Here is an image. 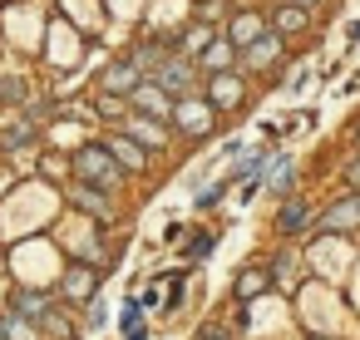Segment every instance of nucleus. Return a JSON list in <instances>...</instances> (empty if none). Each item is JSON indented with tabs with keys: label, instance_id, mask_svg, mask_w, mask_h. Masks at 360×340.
Instances as JSON below:
<instances>
[{
	"label": "nucleus",
	"instance_id": "1",
	"mask_svg": "<svg viewBox=\"0 0 360 340\" xmlns=\"http://www.w3.org/2000/svg\"><path fill=\"white\" fill-rule=\"evenodd\" d=\"M79 178H89L94 188H119V163L109 158V148H79L75 153Z\"/></svg>",
	"mask_w": 360,
	"mask_h": 340
},
{
	"label": "nucleus",
	"instance_id": "2",
	"mask_svg": "<svg viewBox=\"0 0 360 340\" xmlns=\"http://www.w3.org/2000/svg\"><path fill=\"white\" fill-rule=\"evenodd\" d=\"M153 84H158L168 99H173V94H188V89H193V65H188V60H163L158 74H153Z\"/></svg>",
	"mask_w": 360,
	"mask_h": 340
},
{
	"label": "nucleus",
	"instance_id": "3",
	"mask_svg": "<svg viewBox=\"0 0 360 340\" xmlns=\"http://www.w3.org/2000/svg\"><path fill=\"white\" fill-rule=\"evenodd\" d=\"M316 227H326V232H350V227H360V197L330 202V207L321 212V222H316Z\"/></svg>",
	"mask_w": 360,
	"mask_h": 340
},
{
	"label": "nucleus",
	"instance_id": "4",
	"mask_svg": "<svg viewBox=\"0 0 360 340\" xmlns=\"http://www.w3.org/2000/svg\"><path fill=\"white\" fill-rule=\"evenodd\" d=\"M134 104H139L143 114H153V119L173 114V104H168V94H163L158 84H139V89H134Z\"/></svg>",
	"mask_w": 360,
	"mask_h": 340
},
{
	"label": "nucleus",
	"instance_id": "5",
	"mask_svg": "<svg viewBox=\"0 0 360 340\" xmlns=\"http://www.w3.org/2000/svg\"><path fill=\"white\" fill-rule=\"evenodd\" d=\"M104 89H109V94H124V89L134 94V89H139V65H114V70L104 74Z\"/></svg>",
	"mask_w": 360,
	"mask_h": 340
},
{
	"label": "nucleus",
	"instance_id": "6",
	"mask_svg": "<svg viewBox=\"0 0 360 340\" xmlns=\"http://www.w3.org/2000/svg\"><path fill=\"white\" fill-rule=\"evenodd\" d=\"M252 40H262V15H252V11H247V15H237V20H232V45H242V50H247Z\"/></svg>",
	"mask_w": 360,
	"mask_h": 340
},
{
	"label": "nucleus",
	"instance_id": "7",
	"mask_svg": "<svg viewBox=\"0 0 360 340\" xmlns=\"http://www.w3.org/2000/svg\"><path fill=\"white\" fill-rule=\"evenodd\" d=\"M104 148H109V158H114V163H129V168H143V148H139L134 138H109Z\"/></svg>",
	"mask_w": 360,
	"mask_h": 340
},
{
	"label": "nucleus",
	"instance_id": "8",
	"mask_svg": "<svg viewBox=\"0 0 360 340\" xmlns=\"http://www.w3.org/2000/svg\"><path fill=\"white\" fill-rule=\"evenodd\" d=\"M301 222H306V202H281V212H276V227L281 232H301Z\"/></svg>",
	"mask_w": 360,
	"mask_h": 340
},
{
	"label": "nucleus",
	"instance_id": "9",
	"mask_svg": "<svg viewBox=\"0 0 360 340\" xmlns=\"http://www.w3.org/2000/svg\"><path fill=\"white\" fill-rule=\"evenodd\" d=\"M301 25H306V11H301V6H291V11H281V15H276V30H286V35H291V30H301Z\"/></svg>",
	"mask_w": 360,
	"mask_h": 340
},
{
	"label": "nucleus",
	"instance_id": "10",
	"mask_svg": "<svg viewBox=\"0 0 360 340\" xmlns=\"http://www.w3.org/2000/svg\"><path fill=\"white\" fill-rule=\"evenodd\" d=\"M266 183H271L276 192H286V183H291V158H276V163H271V178H266Z\"/></svg>",
	"mask_w": 360,
	"mask_h": 340
},
{
	"label": "nucleus",
	"instance_id": "11",
	"mask_svg": "<svg viewBox=\"0 0 360 340\" xmlns=\"http://www.w3.org/2000/svg\"><path fill=\"white\" fill-rule=\"evenodd\" d=\"M271 55H276V40H252V45H247V60H252V65H262V60H271Z\"/></svg>",
	"mask_w": 360,
	"mask_h": 340
},
{
	"label": "nucleus",
	"instance_id": "12",
	"mask_svg": "<svg viewBox=\"0 0 360 340\" xmlns=\"http://www.w3.org/2000/svg\"><path fill=\"white\" fill-rule=\"evenodd\" d=\"M89 286H94V281H89V271H84V266H79V271H70V276H65V291H70V296H84V291H89Z\"/></svg>",
	"mask_w": 360,
	"mask_h": 340
},
{
	"label": "nucleus",
	"instance_id": "13",
	"mask_svg": "<svg viewBox=\"0 0 360 340\" xmlns=\"http://www.w3.org/2000/svg\"><path fill=\"white\" fill-rule=\"evenodd\" d=\"M75 197H79V202H84V207H94V212H99V217H109V202H104V197H94V192H89V188H75Z\"/></svg>",
	"mask_w": 360,
	"mask_h": 340
},
{
	"label": "nucleus",
	"instance_id": "14",
	"mask_svg": "<svg viewBox=\"0 0 360 340\" xmlns=\"http://www.w3.org/2000/svg\"><path fill=\"white\" fill-rule=\"evenodd\" d=\"M262 286H266V276H257V271H252V276H242V281H237V296L247 301V296H257Z\"/></svg>",
	"mask_w": 360,
	"mask_h": 340
},
{
	"label": "nucleus",
	"instance_id": "15",
	"mask_svg": "<svg viewBox=\"0 0 360 340\" xmlns=\"http://www.w3.org/2000/svg\"><path fill=\"white\" fill-rule=\"evenodd\" d=\"M99 114H104V119H119V114H124L119 94H104V99H99Z\"/></svg>",
	"mask_w": 360,
	"mask_h": 340
},
{
	"label": "nucleus",
	"instance_id": "16",
	"mask_svg": "<svg viewBox=\"0 0 360 340\" xmlns=\"http://www.w3.org/2000/svg\"><path fill=\"white\" fill-rule=\"evenodd\" d=\"M183 109H188V114H183V124H188V129H202V119H207V114H202V104H183Z\"/></svg>",
	"mask_w": 360,
	"mask_h": 340
},
{
	"label": "nucleus",
	"instance_id": "17",
	"mask_svg": "<svg viewBox=\"0 0 360 340\" xmlns=\"http://www.w3.org/2000/svg\"><path fill=\"white\" fill-rule=\"evenodd\" d=\"M222 60H227V45H212V50H207V55H202V65H212V70H217V65H222Z\"/></svg>",
	"mask_w": 360,
	"mask_h": 340
},
{
	"label": "nucleus",
	"instance_id": "18",
	"mask_svg": "<svg viewBox=\"0 0 360 340\" xmlns=\"http://www.w3.org/2000/svg\"><path fill=\"white\" fill-rule=\"evenodd\" d=\"M20 143H30V124H20V129L6 138V148H20Z\"/></svg>",
	"mask_w": 360,
	"mask_h": 340
},
{
	"label": "nucleus",
	"instance_id": "19",
	"mask_svg": "<svg viewBox=\"0 0 360 340\" xmlns=\"http://www.w3.org/2000/svg\"><path fill=\"white\" fill-rule=\"evenodd\" d=\"M207 251H212V237H198V242L188 247V256H207Z\"/></svg>",
	"mask_w": 360,
	"mask_h": 340
},
{
	"label": "nucleus",
	"instance_id": "20",
	"mask_svg": "<svg viewBox=\"0 0 360 340\" xmlns=\"http://www.w3.org/2000/svg\"><path fill=\"white\" fill-rule=\"evenodd\" d=\"M198 340H227V330H222V325H202Z\"/></svg>",
	"mask_w": 360,
	"mask_h": 340
},
{
	"label": "nucleus",
	"instance_id": "21",
	"mask_svg": "<svg viewBox=\"0 0 360 340\" xmlns=\"http://www.w3.org/2000/svg\"><path fill=\"white\" fill-rule=\"evenodd\" d=\"M129 133H139V138H158V129H153V124H129Z\"/></svg>",
	"mask_w": 360,
	"mask_h": 340
},
{
	"label": "nucleus",
	"instance_id": "22",
	"mask_svg": "<svg viewBox=\"0 0 360 340\" xmlns=\"http://www.w3.org/2000/svg\"><path fill=\"white\" fill-rule=\"evenodd\" d=\"M291 266H296V261H291V256H281V261H276V276H281V281H291V276H296Z\"/></svg>",
	"mask_w": 360,
	"mask_h": 340
},
{
	"label": "nucleus",
	"instance_id": "23",
	"mask_svg": "<svg viewBox=\"0 0 360 340\" xmlns=\"http://www.w3.org/2000/svg\"><path fill=\"white\" fill-rule=\"evenodd\" d=\"M345 183H350V188H360V158H355V163L345 168Z\"/></svg>",
	"mask_w": 360,
	"mask_h": 340
},
{
	"label": "nucleus",
	"instance_id": "24",
	"mask_svg": "<svg viewBox=\"0 0 360 340\" xmlns=\"http://www.w3.org/2000/svg\"><path fill=\"white\" fill-rule=\"evenodd\" d=\"M129 340H143V325H134V330H129Z\"/></svg>",
	"mask_w": 360,
	"mask_h": 340
},
{
	"label": "nucleus",
	"instance_id": "25",
	"mask_svg": "<svg viewBox=\"0 0 360 340\" xmlns=\"http://www.w3.org/2000/svg\"><path fill=\"white\" fill-rule=\"evenodd\" d=\"M296 6H311V0H296Z\"/></svg>",
	"mask_w": 360,
	"mask_h": 340
},
{
	"label": "nucleus",
	"instance_id": "26",
	"mask_svg": "<svg viewBox=\"0 0 360 340\" xmlns=\"http://www.w3.org/2000/svg\"><path fill=\"white\" fill-rule=\"evenodd\" d=\"M0 340H6V330H0Z\"/></svg>",
	"mask_w": 360,
	"mask_h": 340
}]
</instances>
